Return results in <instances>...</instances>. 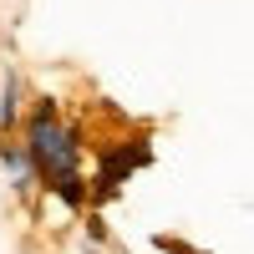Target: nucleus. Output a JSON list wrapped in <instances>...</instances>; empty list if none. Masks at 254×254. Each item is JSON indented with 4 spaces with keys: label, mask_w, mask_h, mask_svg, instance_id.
I'll return each mask as SVG.
<instances>
[{
    "label": "nucleus",
    "mask_w": 254,
    "mask_h": 254,
    "mask_svg": "<svg viewBox=\"0 0 254 254\" xmlns=\"http://www.w3.org/2000/svg\"><path fill=\"white\" fill-rule=\"evenodd\" d=\"M31 158H36V168L46 173V183H51L66 203H81V188H76V183H81V178H76V137H71L46 107L31 117Z\"/></svg>",
    "instance_id": "f257e3e1"
},
{
    "label": "nucleus",
    "mask_w": 254,
    "mask_h": 254,
    "mask_svg": "<svg viewBox=\"0 0 254 254\" xmlns=\"http://www.w3.org/2000/svg\"><path fill=\"white\" fill-rule=\"evenodd\" d=\"M5 163H10V173H15V188H26L31 183V163L15 153V147H5Z\"/></svg>",
    "instance_id": "f03ea898"
}]
</instances>
